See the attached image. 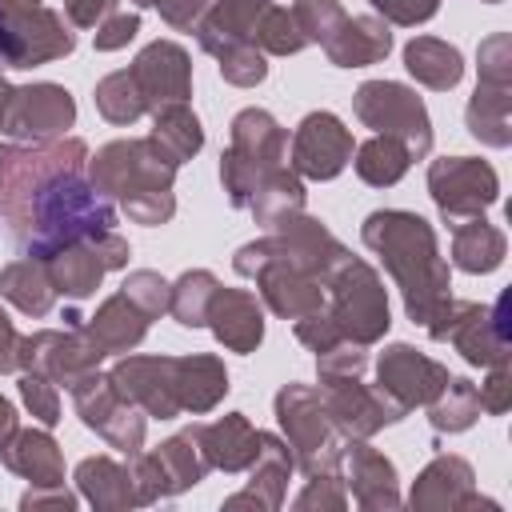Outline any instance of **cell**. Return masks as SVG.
<instances>
[{"label":"cell","instance_id":"obj_46","mask_svg":"<svg viewBox=\"0 0 512 512\" xmlns=\"http://www.w3.org/2000/svg\"><path fill=\"white\" fill-rule=\"evenodd\" d=\"M296 512H344L348 508V488L340 472H316L304 476V488L292 496Z\"/></svg>","mask_w":512,"mask_h":512},{"label":"cell","instance_id":"obj_12","mask_svg":"<svg viewBox=\"0 0 512 512\" xmlns=\"http://www.w3.org/2000/svg\"><path fill=\"white\" fill-rule=\"evenodd\" d=\"M72 408L80 416V424L88 432H96L108 448L124 452V456H136L144 448V436H148V416L128 404L116 384L108 380V372H88L76 388H72Z\"/></svg>","mask_w":512,"mask_h":512},{"label":"cell","instance_id":"obj_47","mask_svg":"<svg viewBox=\"0 0 512 512\" xmlns=\"http://www.w3.org/2000/svg\"><path fill=\"white\" fill-rule=\"evenodd\" d=\"M120 292H124L148 320H156V316L168 312V292H172V284H168L160 272H152V268H136V272L124 276Z\"/></svg>","mask_w":512,"mask_h":512},{"label":"cell","instance_id":"obj_39","mask_svg":"<svg viewBox=\"0 0 512 512\" xmlns=\"http://www.w3.org/2000/svg\"><path fill=\"white\" fill-rule=\"evenodd\" d=\"M304 204H308L304 180H300L288 164H280V168H272V172L256 184V192H252V200H248V212H252V220H256L260 228H272L276 220H284V216H292V212H304Z\"/></svg>","mask_w":512,"mask_h":512},{"label":"cell","instance_id":"obj_32","mask_svg":"<svg viewBox=\"0 0 512 512\" xmlns=\"http://www.w3.org/2000/svg\"><path fill=\"white\" fill-rule=\"evenodd\" d=\"M0 296H4L16 312H24V316H32V320L48 316L52 304H56V288H52L48 264H44L40 256H16V260H8V264L0 268Z\"/></svg>","mask_w":512,"mask_h":512},{"label":"cell","instance_id":"obj_10","mask_svg":"<svg viewBox=\"0 0 512 512\" xmlns=\"http://www.w3.org/2000/svg\"><path fill=\"white\" fill-rule=\"evenodd\" d=\"M76 32L56 8H16L0 12V64L4 68H40L72 56Z\"/></svg>","mask_w":512,"mask_h":512},{"label":"cell","instance_id":"obj_26","mask_svg":"<svg viewBox=\"0 0 512 512\" xmlns=\"http://www.w3.org/2000/svg\"><path fill=\"white\" fill-rule=\"evenodd\" d=\"M68 316H72V320H76V324H80V328H84L108 356H112V352H120V356L132 352V348L148 336V324H152V320H148L124 292L104 296V300L96 304L92 316H80V312H72V308H68Z\"/></svg>","mask_w":512,"mask_h":512},{"label":"cell","instance_id":"obj_42","mask_svg":"<svg viewBox=\"0 0 512 512\" xmlns=\"http://www.w3.org/2000/svg\"><path fill=\"white\" fill-rule=\"evenodd\" d=\"M220 280L216 272L208 268H188L172 280V292H168V316L180 324V328H204L208 320V304L216 296Z\"/></svg>","mask_w":512,"mask_h":512},{"label":"cell","instance_id":"obj_3","mask_svg":"<svg viewBox=\"0 0 512 512\" xmlns=\"http://www.w3.org/2000/svg\"><path fill=\"white\" fill-rule=\"evenodd\" d=\"M288 160V128L268 108H240L220 152V184L232 208H248L256 184Z\"/></svg>","mask_w":512,"mask_h":512},{"label":"cell","instance_id":"obj_40","mask_svg":"<svg viewBox=\"0 0 512 512\" xmlns=\"http://www.w3.org/2000/svg\"><path fill=\"white\" fill-rule=\"evenodd\" d=\"M352 168H356V176H360L364 184H372V188H392V184H400V180L408 176V168H412V152H408L400 140L376 132L372 140L356 144V152H352Z\"/></svg>","mask_w":512,"mask_h":512},{"label":"cell","instance_id":"obj_61","mask_svg":"<svg viewBox=\"0 0 512 512\" xmlns=\"http://www.w3.org/2000/svg\"><path fill=\"white\" fill-rule=\"evenodd\" d=\"M12 84H8V76L0 72V128H4V116H8V104H12Z\"/></svg>","mask_w":512,"mask_h":512},{"label":"cell","instance_id":"obj_18","mask_svg":"<svg viewBox=\"0 0 512 512\" xmlns=\"http://www.w3.org/2000/svg\"><path fill=\"white\" fill-rule=\"evenodd\" d=\"M76 124V100L64 84L52 80H36L12 92L4 128L12 140H56L68 136V128Z\"/></svg>","mask_w":512,"mask_h":512},{"label":"cell","instance_id":"obj_27","mask_svg":"<svg viewBox=\"0 0 512 512\" xmlns=\"http://www.w3.org/2000/svg\"><path fill=\"white\" fill-rule=\"evenodd\" d=\"M0 464L28 484H64V452L52 440V432L40 428H16L0 444Z\"/></svg>","mask_w":512,"mask_h":512},{"label":"cell","instance_id":"obj_30","mask_svg":"<svg viewBox=\"0 0 512 512\" xmlns=\"http://www.w3.org/2000/svg\"><path fill=\"white\" fill-rule=\"evenodd\" d=\"M172 376H176V400L180 412L204 416L228 396V368L212 352H192V356H172Z\"/></svg>","mask_w":512,"mask_h":512},{"label":"cell","instance_id":"obj_44","mask_svg":"<svg viewBox=\"0 0 512 512\" xmlns=\"http://www.w3.org/2000/svg\"><path fill=\"white\" fill-rule=\"evenodd\" d=\"M252 44L264 56H296L300 48H308V40H304L292 8H280V4H268L264 8V16L252 28Z\"/></svg>","mask_w":512,"mask_h":512},{"label":"cell","instance_id":"obj_20","mask_svg":"<svg viewBox=\"0 0 512 512\" xmlns=\"http://www.w3.org/2000/svg\"><path fill=\"white\" fill-rule=\"evenodd\" d=\"M108 380H112L116 392H120L128 404H136L144 416H156V420H176V416H180L172 356H136V352H124V356L108 368Z\"/></svg>","mask_w":512,"mask_h":512},{"label":"cell","instance_id":"obj_5","mask_svg":"<svg viewBox=\"0 0 512 512\" xmlns=\"http://www.w3.org/2000/svg\"><path fill=\"white\" fill-rule=\"evenodd\" d=\"M324 296H328V316L340 328L344 340L356 344H376L388 336L392 328V312H388V288L380 280V272L360 260V256H344L328 276H324Z\"/></svg>","mask_w":512,"mask_h":512},{"label":"cell","instance_id":"obj_37","mask_svg":"<svg viewBox=\"0 0 512 512\" xmlns=\"http://www.w3.org/2000/svg\"><path fill=\"white\" fill-rule=\"evenodd\" d=\"M196 44L216 60L220 76H224L232 88H256V84H264V76H268V60H264V52H260L252 40L216 36V32L196 28Z\"/></svg>","mask_w":512,"mask_h":512},{"label":"cell","instance_id":"obj_14","mask_svg":"<svg viewBox=\"0 0 512 512\" xmlns=\"http://www.w3.org/2000/svg\"><path fill=\"white\" fill-rule=\"evenodd\" d=\"M128 260H132V248L116 228L64 244L52 256H44L56 296H68V300H88L100 288V280L116 268H128Z\"/></svg>","mask_w":512,"mask_h":512},{"label":"cell","instance_id":"obj_22","mask_svg":"<svg viewBox=\"0 0 512 512\" xmlns=\"http://www.w3.org/2000/svg\"><path fill=\"white\" fill-rule=\"evenodd\" d=\"M132 76L140 84V96H144L148 112H156L164 104H180V100L192 96V56L176 40L144 44L132 60Z\"/></svg>","mask_w":512,"mask_h":512},{"label":"cell","instance_id":"obj_53","mask_svg":"<svg viewBox=\"0 0 512 512\" xmlns=\"http://www.w3.org/2000/svg\"><path fill=\"white\" fill-rule=\"evenodd\" d=\"M476 396H480V412L504 416L512 408V372H508V364H492L488 376L476 384Z\"/></svg>","mask_w":512,"mask_h":512},{"label":"cell","instance_id":"obj_43","mask_svg":"<svg viewBox=\"0 0 512 512\" xmlns=\"http://www.w3.org/2000/svg\"><path fill=\"white\" fill-rule=\"evenodd\" d=\"M92 100H96V112H100L108 124H136V120L148 112V104H144V96H140V84H136L132 68L108 72V76L96 84Z\"/></svg>","mask_w":512,"mask_h":512},{"label":"cell","instance_id":"obj_28","mask_svg":"<svg viewBox=\"0 0 512 512\" xmlns=\"http://www.w3.org/2000/svg\"><path fill=\"white\" fill-rule=\"evenodd\" d=\"M76 492L96 508V512H128L140 508L136 484H132V468L120 464L116 456H84L72 472Z\"/></svg>","mask_w":512,"mask_h":512},{"label":"cell","instance_id":"obj_54","mask_svg":"<svg viewBox=\"0 0 512 512\" xmlns=\"http://www.w3.org/2000/svg\"><path fill=\"white\" fill-rule=\"evenodd\" d=\"M292 332H296V340H300L308 352H324L328 344L344 340V336H340V328L332 324L328 308H320V312H312V316H300V320H292Z\"/></svg>","mask_w":512,"mask_h":512},{"label":"cell","instance_id":"obj_6","mask_svg":"<svg viewBox=\"0 0 512 512\" xmlns=\"http://www.w3.org/2000/svg\"><path fill=\"white\" fill-rule=\"evenodd\" d=\"M276 408V424L284 432V444L292 452V464L304 476L316 472H340V452H344V436L336 432V424L328 420V408L320 400V388L312 384H284L272 400Z\"/></svg>","mask_w":512,"mask_h":512},{"label":"cell","instance_id":"obj_60","mask_svg":"<svg viewBox=\"0 0 512 512\" xmlns=\"http://www.w3.org/2000/svg\"><path fill=\"white\" fill-rule=\"evenodd\" d=\"M20 428V416H16V404L8 396H0V444Z\"/></svg>","mask_w":512,"mask_h":512},{"label":"cell","instance_id":"obj_19","mask_svg":"<svg viewBox=\"0 0 512 512\" xmlns=\"http://www.w3.org/2000/svg\"><path fill=\"white\" fill-rule=\"evenodd\" d=\"M448 384V368L412 344H388L376 360V388L404 412L424 408Z\"/></svg>","mask_w":512,"mask_h":512},{"label":"cell","instance_id":"obj_56","mask_svg":"<svg viewBox=\"0 0 512 512\" xmlns=\"http://www.w3.org/2000/svg\"><path fill=\"white\" fill-rule=\"evenodd\" d=\"M208 4H212V0H156V12H160V20H164L168 28L192 32V28L204 20Z\"/></svg>","mask_w":512,"mask_h":512},{"label":"cell","instance_id":"obj_58","mask_svg":"<svg viewBox=\"0 0 512 512\" xmlns=\"http://www.w3.org/2000/svg\"><path fill=\"white\" fill-rule=\"evenodd\" d=\"M112 12H120V0H64V16L72 28H100Z\"/></svg>","mask_w":512,"mask_h":512},{"label":"cell","instance_id":"obj_51","mask_svg":"<svg viewBox=\"0 0 512 512\" xmlns=\"http://www.w3.org/2000/svg\"><path fill=\"white\" fill-rule=\"evenodd\" d=\"M20 400L36 424H44V428L60 424V392L44 372H20Z\"/></svg>","mask_w":512,"mask_h":512},{"label":"cell","instance_id":"obj_41","mask_svg":"<svg viewBox=\"0 0 512 512\" xmlns=\"http://www.w3.org/2000/svg\"><path fill=\"white\" fill-rule=\"evenodd\" d=\"M428 408V424L436 432H468L476 420H480V396H476V384L468 376H448V384L424 404Z\"/></svg>","mask_w":512,"mask_h":512},{"label":"cell","instance_id":"obj_15","mask_svg":"<svg viewBox=\"0 0 512 512\" xmlns=\"http://www.w3.org/2000/svg\"><path fill=\"white\" fill-rule=\"evenodd\" d=\"M352 152H356V140L344 128V120L320 108L296 124L292 144H288V168L300 180H336L352 164Z\"/></svg>","mask_w":512,"mask_h":512},{"label":"cell","instance_id":"obj_23","mask_svg":"<svg viewBox=\"0 0 512 512\" xmlns=\"http://www.w3.org/2000/svg\"><path fill=\"white\" fill-rule=\"evenodd\" d=\"M292 452L284 444V436L276 432H260V448L256 460L248 464V484L240 492H232L224 500V512H276L288 496V476H292Z\"/></svg>","mask_w":512,"mask_h":512},{"label":"cell","instance_id":"obj_63","mask_svg":"<svg viewBox=\"0 0 512 512\" xmlns=\"http://www.w3.org/2000/svg\"><path fill=\"white\" fill-rule=\"evenodd\" d=\"M136 8H156V0H132Z\"/></svg>","mask_w":512,"mask_h":512},{"label":"cell","instance_id":"obj_57","mask_svg":"<svg viewBox=\"0 0 512 512\" xmlns=\"http://www.w3.org/2000/svg\"><path fill=\"white\" fill-rule=\"evenodd\" d=\"M80 500L76 492H68L64 484H32L24 496H20V508L24 512H36V508H60V512H72Z\"/></svg>","mask_w":512,"mask_h":512},{"label":"cell","instance_id":"obj_38","mask_svg":"<svg viewBox=\"0 0 512 512\" xmlns=\"http://www.w3.org/2000/svg\"><path fill=\"white\" fill-rule=\"evenodd\" d=\"M148 140L180 168V164H188V160L204 148V124H200V116L188 108V100L164 104V108L152 112V132H148Z\"/></svg>","mask_w":512,"mask_h":512},{"label":"cell","instance_id":"obj_2","mask_svg":"<svg viewBox=\"0 0 512 512\" xmlns=\"http://www.w3.org/2000/svg\"><path fill=\"white\" fill-rule=\"evenodd\" d=\"M360 240L372 256H380L384 272L396 280L408 320L428 328L452 300V272H448V260L440 256L436 228L420 212L376 208L364 216Z\"/></svg>","mask_w":512,"mask_h":512},{"label":"cell","instance_id":"obj_25","mask_svg":"<svg viewBox=\"0 0 512 512\" xmlns=\"http://www.w3.org/2000/svg\"><path fill=\"white\" fill-rule=\"evenodd\" d=\"M204 328L216 336V344H224L228 352H256L264 344V304L256 300V292L248 288H216L212 304H208V320Z\"/></svg>","mask_w":512,"mask_h":512},{"label":"cell","instance_id":"obj_16","mask_svg":"<svg viewBox=\"0 0 512 512\" xmlns=\"http://www.w3.org/2000/svg\"><path fill=\"white\" fill-rule=\"evenodd\" d=\"M320 400L328 408V420L344 440H368L388 424H400L408 412L388 400L376 384H364L360 376H340V380H320Z\"/></svg>","mask_w":512,"mask_h":512},{"label":"cell","instance_id":"obj_50","mask_svg":"<svg viewBox=\"0 0 512 512\" xmlns=\"http://www.w3.org/2000/svg\"><path fill=\"white\" fill-rule=\"evenodd\" d=\"M368 368V344L336 340L324 352H316V380H340V376H364Z\"/></svg>","mask_w":512,"mask_h":512},{"label":"cell","instance_id":"obj_64","mask_svg":"<svg viewBox=\"0 0 512 512\" xmlns=\"http://www.w3.org/2000/svg\"><path fill=\"white\" fill-rule=\"evenodd\" d=\"M484 4H500V0H484Z\"/></svg>","mask_w":512,"mask_h":512},{"label":"cell","instance_id":"obj_55","mask_svg":"<svg viewBox=\"0 0 512 512\" xmlns=\"http://www.w3.org/2000/svg\"><path fill=\"white\" fill-rule=\"evenodd\" d=\"M136 32H140V12H112V16L92 32V44H96V52H116V48H124Z\"/></svg>","mask_w":512,"mask_h":512},{"label":"cell","instance_id":"obj_48","mask_svg":"<svg viewBox=\"0 0 512 512\" xmlns=\"http://www.w3.org/2000/svg\"><path fill=\"white\" fill-rule=\"evenodd\" d=\"M476 84H504L512 88V36L508 32H492L480 40L476 48Z\"/></svg>","mask_w":512,"mask_h":512},{"label":"cell","instance_id":"obj_8","mask_svg":"<svg viewBox=\"0 0 512 512\" xmlns=\"http://www.w3.org/2000/svg\"><path fill=\"white\" fill-rule=\"evenodd\" d=\"M176 164L148 140V136H128V140H108L88 156V180L96 192L108 200H132L140 192H168L176 184Z\"/></svg>","mask_w":512,"mask_h":512},{"label":"cell","instance_id":"obj_35","mask_svg":"<svg viewBox=\"0 0 512 512\" xmlns=\"http://www.w3.org/2000/svg\"><path fill=\"white\" fill-rule=\"evenodd\" d=\"M464 124L472 140H480L484 148H508L512 144V88L476 84L464 108Z\"/></svg>","mask_w":512,"mask_h":512},{"label":"cell","instance_id":"obj_36","mask_svg":"<svg viewBox=\"0 0 512 512\" xmlns=\"http://www.w3.org/2000/svg\"><path fill=\"white\" fill-rule=\"evenodd\" d=\"M160 468H164V480H168V496H180L188 488H196L212 468H208V456H204V444H200V424H188L180 432H172L168 440H160V448H152Z\"/></svg>","mask_w":512,"mask_h":512},{"label":"cell","instance_id":"obj_45","mask_svg":"<svg viewBox=\"0 0 512 512\" xmlns=\"http://www.w3.org/2000/svg\"><path fill=\"white\" fill-rule=\"evenodd\" d=\"M268 4H272V0H212L208 12H204V20H200L196 28L216 32V36L252 40V28H256V20L264 16ZM196 28H192V32H196Z\"/></svg>","mask_w":512,"mask_h":512},{"label":"cell","instance_id":"obj_4","mask_svg":"<svg viewBox=\"0 0 512 512\" xmlns=\"http://www.w3.org/2000/svg\"><path fill=\"white\" fill-rule=\"evenodd\" d=\"M344 256H348V248L328 232L324 220H316L308 212H292V216L276 220L260 240L240 244L236 256H232V268L252 280L260 260H284V264H292V268H300V272H308V276H316L324 284V276Z\"/></svg>","mask_w":512,"mask_h":512},{"label":"cell","instance_id":"obj_33","mask_svg":"<svg viewBox=\"0 0 512 512\" xmlns=\"http://www.w3.org/2000/svg\"><path fill=\"white\" fill-rule=\"evenodd\" d=\"M508 256V236L488 224L484 216H472V220H460L452 224V264L468 276H488L504 264Z\"/></svg>","mask_w":512,"mask_h":512},{"label":"cell","instance_id":"obj_31","mask_svg":"<svg viewBox=\"0 0 512 512\" xmlns=\"http://www.w3.org/2000/svg\"><path fill=\"white\" fill-rule=\"evenodd\" d=\"M200 444H204L208 468L236 476V472H248V464L256 460L260 428H252L244 412H224L220 420L200 424Z\"/></svg>","mask_w":512,"mask_h":512},{"label":"cell","instance_id":"obj_9","mask_svg":"<svg viewBox=\"0 0 512 512\" xmlns=\"http://www.w3.org/2000/svg\"><path fill=\"white\" fill-rule=\"evenodd\" d=\"M352 112L364 128L400 140L412 152V160H424L432 152V116L416 88L400 80H364L352 92Z\"/></svg>","mask_w":512,"mask_h":512},{"label":"cell","instance_id":"obj_59","mask_svg":"<svg viewBox=\"0 0 512 512\" xmlns=\"http://www.w3.org/2000/svg\"><path fill=\"white\" fill-rule=\"evenodd\" d=\"M4 372H20V332L12 316L0 308V376Z\"/></svg>","mask_w":512,"mask_h":512},{"label":"cell","instance_id":"obj_49","mask_svg":"<svg viewBox=\"0 0 512 512\" xmlns=\"http://www.w3.org/2000/svg\"><path fill=\"white\" fill-rule=\"evenodd\" d=\"M292 16H296V24H300V32H304L308 44H324L348 12H344L340 0H296L292 4Z\"/></svg>","mask_w":512,"mask_h":512},{"label":"cell","instance_id":"obj_21","mask_svg":"<svg viewBox=\"0 0 512 512\" xmlns=\"http://www.w3.org/2000/svg\"><path fill=\"white\" fill-rule=\"evenodd\" d=\"M340 468H344V488L352 492L356 508L364 512H396L404 504L400 496V480H396V464L372 448L368 440H344L340 452Z\"/></svg>","mask_w":512,"mask_h":512},{"label":"cell","instance_id":"obj_52","mask_svg":"<svg viewBox=\"0 0 512 512\" xmlns=\"http://www.w3.org/2000/svg\"><path fill=\"white\" fill-rule=\"evenodd\" d=\"M368 4L384 24H400V28H416L440 12V0H368Z\"/></svg>","mask_w":512,"mask_h":512},{"label":"cell","instance_id":"obj_7","mask_svg":"<svg viewBox=\"0 0 512 512\" xmlns=\"http://www.w3.org/2000/svg\"><path fill=\"white\" fill-rule=\"evenodd\" d=\"M508 292L496 304H476V300H448L444 312L424 328L432 340L452 344L472 368H492L508 364L512 356V320H508Z\"/></svg>","mask_w":512,"mask_h":512},{"label":"cell","instance_id":"obj_29","mask_svg":"<svg viewBox=\"0 0 512 512\" xmlns=\"http://www.w3.org/2000/svg\"><path fill=\"white\" fill-rule=\"evenodd\" d=\"M320 48L336 68H368L392 52V32L380 16H344Z\"/></svg>","mask_w":512,"mask_h":512},{"label":"cell","instance_id":"obj_24","mask_svg":"<svg viewBox=\"0 0 512 512\" xmlns=\"http://www.w3.org/2000/svg\"><path fill=\"white\" fill-rule=\"evenodd\" d=\"M252 280H256V292H260V304L268 312H276L280 320H300V316H312L328 304L324 284L316 276L284 264V260H260Z\"/></svg>","mask_w":512,"mask_h":512},{"label":"cell","instance_id":"obj_34","mask_svg":"<svg viewBox=\"0 0 512 512\" xmlns=\"http://www.w3.org/2000/svg\"><path fill=\"white\" fill-rule=\"evenodd\" d=\"M404 68L416 84H424L432 92H448L464 76V56L456 44H448L440 36H412L404 44Z\"/></svg>","mask_w":512,"mask_h":512},{"label":"cell","instance_id":"obj_62","mask_svg":"<svg viewBox=\"0 0 512 512\" xmlns=\"http://www.w3.org/2000/svg\"><path fill=\"white\" fill-rule=\"evenodd\" d=\"M40 0H0V12H16V8H36Z\"/></svg>","mask_w":512,"mask_h":512},{"label":"cell","instance_id":"obj_11","mask_svg":"<svg viewBox=\"0 0 512 512\" xmlns=\"http://www.w3.org/2000/svg\"><path fill=\"white\" fill-rule=\"evenodd\" d=\"M68 328H40L20 336V372H44L52 384H64L68 392L104 364V348L64 312Z\"/></svg>","mask_w":512,"mask_h":512},{"label":"cell","instance_id":"obj_13","mask_svg":"<svg viewBox=\"0 0 512 512\" xmlns=\"http://www.w3.org/2000/svg\"><path fill=\"white\" fill-rule=\"evenodd\" d=\"M428 196L448 224H460L500 200V176L480 156H440L428 164Z\"/></svg>","mask_w":512,"mask_h":512},{"label":"cell","instance_id":"obj_1","mask_svg":"<svg viewBox=\"0 0 512 512\" xmlns=\"http://www.w3.org/2000/svg\"><path fill=\"white\" fill-rule=\"evenodd\" d=\"M0 220L24 256H52L64 244L116 228V208L88 180L80 136L12 140L0 148Z\"/></svg>","mask_w":512,"mask_h":512},{"label":"cell","instance_id":"obj_17","mask_svg":"<svg viewBox=\"0 0 512 512\" xmlns=\"http://www.w3.org/2000/svg\"><path fill=\"white\" fill-rule=\"evenodd\" d=\"M408 508L416 512H472V508H492L500 512L496 500L476 492V472L464 456L436 452L412 480L408 488Z\"/></svg>","mask_w":512,"mask_h":512}]
</instances>
